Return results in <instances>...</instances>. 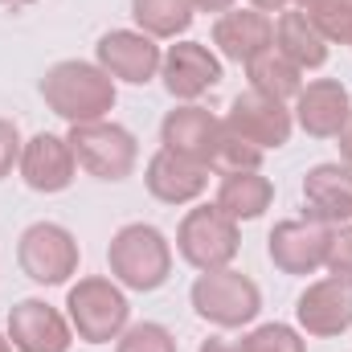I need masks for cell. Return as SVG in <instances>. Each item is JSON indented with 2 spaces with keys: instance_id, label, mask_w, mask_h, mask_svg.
Listing matches in <instances>:
<instances>
[{
  "instance_id": "6da1fadb",
  "label": "cell",
  "mask_w": 352,
  "mask_h": 352,
  "mask_svg": "<svg viewBox=\"0 0 352 352\" xmlns=\"http://www.w3.org/2000/svg\"><path fill=\"white\" fill-rule=\"evenodd\" d=\"M41 98L70 127L94 123V119H107V111L115 107V78L90 62H58L41 78Z\"/></svg>"
},
{
  "instance_id": "7a4b0ae2",
  "label": "cell",
  "mask_w": 352,
  "mask_h": 352,
  "mask_svg": "<svg viewBox=\"0 0 352 352\" xmlns=\"http://www.w3.org/2000/svg\"><path fill=\"white\" fill-rule=\"evenodd\" d=\"M107 263H111V274L123 287H131V291H156L173 274V246H168V238L156 226L131 221V226H123L111 238Z\"/></svg>"
},
{
  "instance_id": "3957f363",
  "label": "cell",
  "mask_w": 352,
  "mask_h": 352,
  "mask_svg": "<svg viewBox=\"0 0 352 352\" xmlns=\"http://www.w3.org/2000/svg\"><path fill=\"white\" fill-rule=\"evenodd\" d=\"M192 311L213 328H242L263 311V291L242 270H201L192 283Z\"/></svg>"
},
{
  "instance_id": "277c9868",
  "label": "cell",
  "mask_w": 352,
  "mask_h": 352,
  "mask_svg": "<svg viewBox=\"0 0 352 352\" xmlns=\"http://www.w3.org/2000/svg\"><path fill=\"white\" fill-rule=\"evenodd\" d=\"M66 307H70V328L87 344L119 340L123 328H127V320H131L127 295L111 278H98V274L94 278H78V287H70Z\"/></svg>"
},
{
  "instance_id": "5b68a950",
  "label": "cell",
  "mask_w": 352,
  "mask_h": 352,
  "mask_svg": "<svg viewBox=\"0 0 352 352\" xmlns=\"http://www.w3.org/2000/svg\"><path fill=\"white\" fill-rule=\"evenodd\" d=\"M238 246H242V234H238V221L226 217L217 205H197L184 213L180 230H176V250L180 258L197 270H221L238 258Z\"/></svg>"
},
{
  "instance_id": "8992f818",
  "label": "cell",
  "mask_w": 352,
  "mask_h": 352,
  "mask_svg": "<svg viewBox=\"0 0 352 352\" xmlns=\"http://www.w3.org/2000/svg\"><path fill=\"white\" fill-rule=\"evenodd\" d=\"M70 148H74V160L78 168H87L98 180H123L131 176L135 160H140V148H135V135L119 123H107V119H94V123H74L70 127Z\"/></svg>"
},
{
  "instance_id": "52a82bcc",
  "label": "cell",
  "mask_w": 352,
  "mask_h": 352,
  "mask_svg": "<svg viewBox=\"0 0 352 352\" xmlns=\"http://www.w3.org/2000/svg\"><path fill=\"white\" fill-rule=\"evenodd\" d=\"M16 263L21 270L41 283V287H58L66 283L74 270H78V242L66 226H54V221H37L21 234L16 242Z\"/></svg>"
},
{
  "instance_id": "ba28073f",
  "label": "cell",
  "mask_w": 352,
  "mask_h": 352,
  "mask_svg": "<svg viewBox=\"0 0 352 352\" xmlns=\"http://www.w3.org/2000/svg\"><path fill=\"white\" fill-rule=\"evenodd\" d=\"M328 246H332V226L316 217L278 221L266 238V254L283 274H316L328 263Z\"/></svg>"
},
{
  "instance_id": "9c48e42d",
  "label": "cell",
  "mask_w": 352,
  "mask_h": 352,
  "mask_svg": "<svg viewBox=\"0 0 352 352\" xmlns=\"http://www.w3.org/2000/svg\"><path fill=\"white\" fill-rule=\"evenodd\" d=\"M94 50H98V66H102L111 78H123V82H131V87L152 82V78L160 74V62H164L156 37H148V33H140V29H111V33L98 37Z\"/></svg>"
},
{
  "instance_id": "30bf717a",
  "label": "cell",
  "mask_w": 352,
  "mask_h": 352,
  "mask_svg": "<svg viewBox=\"0 0 352 352\" xmlns=\"http://www.w3.org/2000/svg\"><path fill=\"white\" fill-rule=\"evenodd\" d=\"M8 340L16 352H70L74 328L45 299H21L8 311Z\"/></svg>"
},
{
  "instance_id": "8fae6325",
  "label": "cell",
  "mask_w": 352,
  "mask_h": 352,
  "mask_svg": "<svg viewBox=\"0 0 352 352\" xmlns=\"http://www.w3.org/2000/svg\"><path fill=\"white\" fill-rule=\"evenodd\" d=\"M226 127H234L242 140H250L254 148H283L287 140H291V111L283 107V102H274V98H266L258 90H246V94H238L234 102H230V115L221 119Z\"/></svg>"
},
{
  "instance_id": "7c38bea8",
  "label": "cell",
  "mask_w": 352,
  "mask_h": 352,
  "mask_svg": "<svg viewBox=\"0 0 352 352\" xmlns=\"http://www.w3.org/2000/svg\"><path fill=\"white\" fill-rule=\"evenodd\" d=\"M78 160L70 140L54 135V131H37L25 148H21V176L33 192H62L74 184Z\"/></svg>"
},
{
  "instance_id": "4fadbf2b",
  "label": "cell",
  "mask_w": 352,
  "mask_h": 352,
  "mask_svg": "<svg viewBox=\"0 0 352 352\" xmlns=\"http://www.w3.org/2000/svg\"><path fill=\"white\" fill-rule=\"evenodd\" d=\"M295 320L307 336H344L352 328V287L336 283V278H320L311 283L299 303H295Z\"/></svg>"
},
{
  "instance_id": "5bb4252c",
  "label": "cell",
  "mask_w": 352,
  "mask_h": 352,
  "mask_svg": "<svg viewBox=\"0 0 352 352\" xmlns=\"http://www.w3.org/2000/svg\"><path fill=\"white\" fill-rule=\"evenodd\" d=\"M349 111H352V98H349V90H344V82H336V78H316V82H307L295 94V123L311 140L340 135Z\"/></svg>"
},
{
  "instance_id": "9a60e30c",
  "label": "cell",
  "mask_w": 352,
  "mask_h": 352,
  "mask_svg": "<svg viewBox=\"0 0 352 352\" xmlns=\"http://www.w3.org/2000/svg\"><path fill=\"white\" fill-rule=\"evenodd\" d=\"M160 78L173 98H201L209 87L221 82V62L209 54V45L201 41H180L164 54L160 62Z\"/></svg>"
},
{
  "instance_id": "2e32d148",
  "label": "cell",
  "mask_w": 352,
  "mask_h": 352,
  "mask_svg": "<svg viewBox=\"0 0 352 352\" xmlns=\"http://www.w3.org/2000/svg\"><path fill=\"white\" fill-rule=\"evenodd\" d=\"M148 192L164 205H188L197 201L205 188H209V164H197L188 156H176L168 148H160L152 160H148Z\"/></svg>"
},
{
  "instance_id": "e0dca14e",
  "label": "cell",
  "mask_w": 352,
  "mask_h": 352,
  "mask_svg": "<svg viewBox=\"0 0 352 352\" xmlns=\"http://www.w3.org/2000/svg\"><path fill=\"white\" fill-rule=\"evenodd\" d=\"M217 131H221V119H213L205 107H176L164 115L160 123V140L164 148L176 156H188L197 164H213V148H217Z\"/></svg>"
},
{
  "instance_id": "ac0fdd59",
  "label": "cell",
  "mask_w": 352,
  "mask_h": 352,
  "mask_svg": "<svg viewBox=\"0 0 352 352\" xmlns=\"http://www.w3.org/2000/svg\"><path fill=\"white\" fill-rule=\"evenodd\" d=\"M303 205L307 217L324 226H344L352 217V168L349 164H316L303 176Z\"/></svg>"
},
{
  "instance_id": "d6986e66",
  "label": "cell",
  "mask_w": 352,
  "mask_h": 352,
  "mask_svg": "<svg viewBox=\"0 0 352 352\" xmlns=\"http://www.w3.org/2000/svg\"><path fill=\"white\" fill-rule=\"evenodd\" d=\"M213 45L230 58V62H254L263 50L274 45V25L258 8H230L217 16L213 25Z\"/></svg>"
},
{
  "instance_id": "ffe728a7",
  "label": "cell",
  "mask_w": 352,
  "mask_h": 352,
  "mask_svg": "<svg viewBox=\"0 0 352 352\" xmlns=\"http://www.w3.org/2000/svg\"><path fill=\"white\" fill-rule=\"evenodd\" d=\"M274 201V184L266 180L258 168L254 173H226L221 176V188H217V209L234 221H254L263 217Z\"/></svg>"
},
{
  "instance_id": "44dd1931",
  "label": "cell",
  "mask_w": 352,
  "mask_h": 352,
  "mask_svg": "<svg viewBox=\"0 0 352 352\" xmlns=\"http://www.w3.org/2000/svg\"><path fill=\"white\" fill-rule=\"evenodd\" d=\"M274 50L287 62H295L299 70H320L328 62V41L320 37V29L299 8L278 16V25H274Z\"/></svg>"
},
{
  "instance_id": "7402d4cb",
  "label": "cell",
  "mask_w": 352,
  "mask_h": 352,
  "mask_svg": "<svg viewBox=\"0 0 352 352\" xmlns=\"http://www.w3.org/2000/svg\"><path fill=\"white\" fill-rule=\"evenodd\" d=\"M246 74H250V90H258L274 102H287V98H295L303 90V70L295 62H287L274 45L263 50L254 62H246Z\"/></svg>"
},
{
  "instance_id": "603a6c76",
  "label": "cell",
  "mask_w": 352,
  "mask_h": 352,
  "mask_svg": "<svg viewBox=\"0 0 352 352\" xmlns=\"http://www.w3.org/2000/svg\"><path fill=\"white\" fill-rule=\"evenodd\" d=\"M192 0H131V16L148 37H176L192 25Z\"/></svg>"
},
{
  "instance_id": "cb8c5ba5",
  "label": "cell",
  "mask_w": 352,
  "mask_h": 352,
  "mask_svg": "<svg viewBox=\"0 0 352 352\" xmlns=\"http://www.w3.org/2000/svg\"><path fill=\"white\" fill-rule=\"evenodd\" d=\"M263 148H254L250 140H242L234 127H226L221 123V131H217V148H213V164L209 168H217V173H254L258 164H263Z\"/></svg>"
},
{
  "instance_id": "d4e9b609",
  "label": "cell",
  "mask_w": 352,
  "mask_h": 352,
  "mask_svg": "<svg viewBox=\"0 0 352 352\" xmlns=\"http://www.w3.org/2000/svg\"><path fill=\"white\" fill-rule=\"evenodd\" d=\"M115 352H176V340L164 324H131L123 328Z\"/></svg>"
},
{
  "instance_id": "484cf974",
  "label": "cell",
  "mask_w": 352,
  "mask_h": 352,
  "mask_svg": "<svg viewBox=\"0 0 352 352\" xmlns=\"http://www.w3.org/2000/svg\"><path fill=\"white\" fill-rule=\"evenodd\" d=\"M242 344H246V352H307V344L299 340V332L287 328V324H263Z\"/></svg>"
},
{
  "instance_id": "4316f807",
  "label": "cell",
  "mask_w": 352,
  "mask_h": 352,
  "mask_svg": "<svg viewBox=\"0 0 352 352\" xmlns=\"http://www.w3.org/2000/svg\"><path fill=\"white\" fill-rule=\"evenodd\" d=\"M328 274L336 283L352 287V226H336L332 230V246H328Z\"/></svg>"
},
{
  "instance_id": "83f0119b",
  "label": "cell",
  "mask_w": 352,
  "mask_h": 352,
  "mask_svg": "<svg viewBox=\"0 0 352 352\" xmlns=\"http://www.w3.org/2000/svg\"><path fill=\"white\" fill-rule=\"evenodd\" d=\"M21 131L12 119H0V180L12 173V164H21Z\"/></svg>"
},
{
  "instance_id": "f1b7e54d",
  "label": "cell",
  "mask_w": 352,
  "mask_h": 352,
  "mask_svg": "<svg viewBox=\"0 0 352 352\" xmlns=\"http://www.w3.org/2000/svg\"><path fill=\"white\" fill-rule=\"evenodd\" d=\"M197 352H246V344L242 340H226V336H209Z\"/></svg>"
},
{
  "instance_id": "f546056e",
  "label": "cell",
  "mask_w": 352,
  "mask_h": 352,
  "mask_svg": "<svg viewBox=\"0 0 352 352\" xmlns=\"http://www.w3.org/2000/svg\"><path fill=\"white\" fill-rule=\"evenodd\" d=\"M340 156H344V164L352 168V111H349V119H344V127H340Z\"/></svg>"
},
{
  "instance_id": "4dcf8cb0",
  "label": "cell",
  "mask_w": 352,
  "mask_h": 352,
  "mask_svg": "<svg viewBox=\"0 0 352 352\" xmlns=\"http://www.w3.org/2000/svg\"><path fill=\"white\" fill-rule=\"evenodd\" d=\"M192 8H201V12H230L234 0H192Z\"/></svg>"
},
{
  "instance_id": "1f68e13d",
  "label": "cell",
  "mask_w": 352,
  "mask_h": 352,
  "mask_svg": "<svg viewBox=\"0 0 352 352\" xmlns=\"http://www.w3.org/2000/svg\"><path fill=\"white\" fill-rule=\"evenodd\" d=\"M287 0H250V8H258V12H278Z\"/></svg>"
},
{
  "instance_id": "d6a6232c",
  "label": "cell",
  "mask_w": 352,
  "mask_h": 352,
  "mask_svg": "<svg viewBox=\"0 0 352 352\" xmlns=\"http://www.w3.org/2000/svg\"><path fill=\"white\" fill-rule=\"evenodd\" d=\"M324 4H328V0H295V8H299L303 16H311V12H316V8H324Z\"/></svg>"
},
{
  "instance_id": "836d02e7",
  "label": "cell",
  "mask_w": 352,
  "mask_h": 352,
  "mask_svg": "<svg viewBox=\"0 0 352 352\" xmlns=\"http://www.w3.org/2000/svg\"><path fill=\"white\" fill-rule=\"evenodd\" d=\"M0 352H12V340L8 336H0Z\"/></svg>"
},
{
  "instance_id": "e575fe53",
  "label": "cell",
  "mask_w": 352,
  "mask_h": 352,
  "mask_svg": "<svg viewBox=\"0 0 352 352\" xmlns=\"http://www.w3.org/2000/svg\"><path fill=\"white\" fill-rule=\"evenodd\" d=\"M0 4H33V0H0Z\"/></svg>"
},
{
  "instance_id": "d590c367",
  "label": "cell",
  "mask_w": 352,
  "mask_h": 352,
  "mask_svg": "<svg viewBox=\"0 0 352 352\" xmlns=\"http://www.w3.org/2000/svg\"><path fill=\"white\" fill-rule=\"evenodd\" d=\"M344 45H352V29H349V41H344Z\"/></svg>"
}]
</instances>
